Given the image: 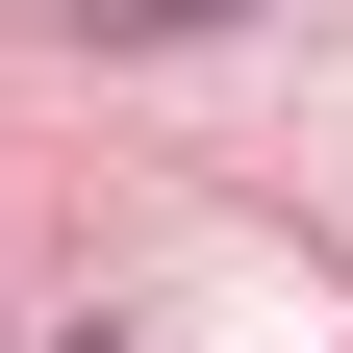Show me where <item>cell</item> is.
<instances>
[{
  "mask_svg": "<svg viewBox=\"0 0 353 353\" xmlns=\"http://www.w3.org/2000/svg\"><path fill=\"white\" fill-rule=\"evenodd\" d=\"M126 26H228V0H126Z\"/></svg>",
  "mask_w": 353,
  "mask_h": 353,
  "instance_id": "1",
  "label": "cell"
}]
</instances>
